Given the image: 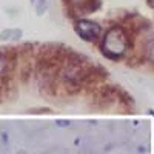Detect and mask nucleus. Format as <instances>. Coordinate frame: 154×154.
<instances>
[{
    "mask_svg": "<svg viewBox=\"0 0 154 154\" xmlns=\"http://www.w3.org/2000/svg\"><path fill=\"white\" fill-rule=\"evenodd\" d=\"M137 35L125 22H112L105 26L103 35L97 43L100 56L108 62H128L136 51Z\"/></svg>",
    "mask_w": 154,
    "mask_h": 154,
    "instance_id": "nucleus-1",
    "label": "nucleus"
},
{
    "mask_svg": "<svg viewBox=\"0 0 154 154\" xmlns=\"http://www.w3.org/2000/svg\"><path fill=\"white\" fill-rule=\"evenodd\" d=\"M72 31L82 42L88 45H97L100 37L103 35L105 25L91 17H80L72 20Z\"/></svg>",
    "mask_w": 154,
    "mask_h": 154,
    "instance_id": "nucleus-2",
    "label": "nucleus"
},
{
    "mask_svg": "<svg viewBox=\"0 0 154 154\" xmlns=\"http://www.w3.org/2000/svg\"><path fill=\"white\" fill-rule=\"evenodd\" d=\"M63 5H65L66 16L71 20L80 19V17H89L103 8L102 0H72V2L63 3Z\"/></svg>",
    "mask_w": 154,
    "mask_h": 154,
    "instance_id": "nucleus-3",
    "label": "nucleus"
},
{
    "mask_svg": "<svg viewBox=\"0 0 154 154\" xmlns=\"http://www.w3.org/2000/svg\"><path fill=\"white\" fill-rule=\"evenodd\" d=\"M139 46H136L134 56L139 57V62L154 68V32H146L140 35ZM137 38V40H139Z\"/></svg>",
    "mask_w": 154,
    "mask_h": 154,
    "instance_id": "nucleus-4",
    "label": "nucleus"
},
{
    "mask_svg": "<svg viewBox=\"0 0 154 154\" xmlns=\"http://www.w3.org/2000/svg\"><path fill=\"white\" fill-rule=\"evenodd\" d=\"M16 60H17V51H14V48L0 51V77L9 74V71L14 68Z\"/></svg>",
    "mask_w": 154,
    "mask_h": 154,
    "instance_id": "nucleus-5",
    "label": "nucleus"
},
{
    "mask_svg": "<svg viewBox=\"0 0 154 154\" xmlns=\"http://www.w3.org/2000/svg\"><path fill=\"white\" fill-rule=\"evenodd\" d=\"M20 37H22V31L20 29H6V31H3L2 34H0V38L2 40H20Z\"/></svg>",
    "mask_w": 154,
    "mask_h": 154,
    "instance_id": "nucleus-6",
    "label": "nucleus"
},
{
    "mask_svg": "<svg viewBox=\"0 0 154 154\" xmlns=\"http://www.w3.org/2000/svg\"><path fill=\"white\" fill-rule=\"evenodd\" d=\"M31 3L34 5V8H35V11H37L38 16L45 14L46 9H48V5H49L48 0H31Z\"/></svg>",
    "mask_w": 154,
    "mask_h": 154,
    "instance_id": "nucleus-7",
    "label": "nucleus"
},
{
    "mask_svg": "<svg viewBox=\"0 0 154 154\" xmlns=\"http://www.w3.org/2000/svg\"><path fill=\"white\" fill-rule=\"evenodd\" d=\"M146 3H148V6L151 9H154V0H146Z\"/></svg>",
    "mask_w": 154,
    "mask_h": 154,
    "instance_id": "nucleus-8",
    "label": "nucleus"
},
{
    "mask_svg": "<svg viewBox=\"0 0 154 154\" xmlns=\"http://www.w3.org/2000/svg\"><path fill=\"white\" fill-rule=\"evenodd\" d=\"M148 114H149V116H151V117L154 119V109H152V108H149V109H148Z\"/></svg>",
    "mask_w": 154,
    "mask_h": 154,
    "instance_id": "nucleus-9",
    "label": "nucleus"
},
{
    "mask_svg": "<svg viewBox=\"0 0 154 154\" xmlns=\"http://www.w3.org/2000/svg\"><path fill=\"white\" fill-rule=\"evenodd\" d=\"M68 2H72V0H63V3H68Z\"/></svg>",
    "mask_w": 154,
    "mask_h": 154,
    "instance_id": "nucleus-10",
    "label": "nucleus"
}]
</instances>
